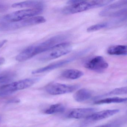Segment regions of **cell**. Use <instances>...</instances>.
Returning <instances> with one entry per match:
<instances>
[{"label":"cell","instance_id":"obj_1","mask_svg":"<svg viewBox=\"0 0 127 127\" xmlns=\"http://www.w3.org/2000/svg\"><path fill=\"white\" fill-rule=\"evenodd\" d=\"M66 35L61 34L53 36L49 39L36 45L30 46L29 49L32 57L37 55L46 52L55 45H57L67 38Z\"/></svg>","mask_w":127,"mask_h":127},{"label":"cell","instance_id":"obj_2","mask_svg":"<svg viewBox=\"0 0 127 127\" xmlns=\"http://www.w3.org/2000/svg\"><path fill=\"white\" fill-rule=\"evenodd\" d=\"M72 48L70 43L62 42L53 47L38 59L42 61H47L58 58L69 53L72 51Z\"/></svg>","mask_w":127,"mask_h":127},{"label":"cell","instance_id":"obj_3","mask_svg":"<svg viewBox=\"0 0 127 127\" xmlns=\"http://www.w3.org/2000/svg\"><path fill=\"white\" fill-rule=\"evenodd\" d=\"M127 0H120L112 3L100 12L99 15L102 17L121 18L126 17Z\"/></svg>","mask_w":127,"mask_h":127},{"label":"cell","instance_id":"obj_4","mask_svg":"<svg viewBox=\"0 0 127 127\" xmlns=\"http://www.w3.org/2000/svg\"><path fill=\"white\" fill-rule=\"evenodd\" d=\"M43 11V8H35L17 11L8 14L3 17L4 20L9 23L17 22L40 14Z\"/></svg>","mask_w":127,"mask_h":127},{"label":"cell","instance_id":"obj_5","mask_svg":"<svg viewBox=\"0 0 127 127\" xmlns=\"http://www.w3.org/2000/svg\"><path fill=\"white\" fill-rule=\"evenodd\" d=\"M46 21V20L43 17L37 16L17 22L3 24L0 26V30H13L43 23Z\"/></svg>","mask_w":127,"mask_h":127},{"label":"cell","instance_id":"obj_6","mask_svg":"<svg viewBox=\"0 0 127 127\" xmlns=\"http://www.w3.org/2000/svg\"><path fill=\"white\" fill-rule=\"evenodd\" d=\"M90 50V49L89 48H87V49L82 50L76 53L75 55L68 58L56 62L55 63L50 64L44 67H41L37 69L33 70L32 72V74H35L42 73L51 71L55 69L59 68L78 59L83 55L86 54L88 52H89Z\"/></svg>","mask_w":127,"mask_h":127},{"label":"cell","instance_id":"obj_7","mask_svg":"<svg viewBox=\"0 0 127 127\" xmlns=\"http://www.w3.org/2000/svg\"><path fill=\"white\" fill-rule=\"evenodd\" d=\"M39 80V78H34L20 80L2 86L0 87V91L13 93V92L15 91L24 90L30 87L37 82Z\"/></svg>","mask_w":127,"mask_h":127},{"label":"cell","instance_id":"obj_8","mask_svg":"<svg viewBox=\"0 0 127 127\" xmlns=\"http://www.w3.org/2000/svg\"><path fill=\"white\" fill-rule=\"evenodd\" d=\"M84 66L90 70L100 73L108 67V64L103 57L98 56L87 60L84 64Z\"/></svg>","mask_w":127,"mask_h":127},{"label":"cell","instance_id":"obj_9","mask_svg":"<svg viewBox=\"0 0 127 127\" xmlns=\"http://www.w3.org/2000/svg\"><path fill=\"white\" fill-rule=\"evenodd\" d=\"M78 85H68L60 83L50 84L46 87V90L49 94L59 95L72 93L79 88Z\"/></svg>","mask_w":127,"mask_h":127},{"label":"cell","instance_id":"obj_10","mask_svg":"<svg viewBox=\"0 0 127 127\" xmlns=\"http://www.w3.org/2000/svg\"><path fill=\"white\" fill-rule=\"evenodd\" d=\"M90 9H92L90 1L78 0L75 3L64 7L62 10V12L64 14L67 15L77 14Z\"/></svg>","mask_w":127,"mask_h":127},{"label":"cell","instance_id":"obj_11","mask_svg":"<svg viewBox=\"0 0 127 127\" xmlns=\"http://www.w3.org/2000/svg\"><path fill=\"white\" fill-rule=\"evenodd\" d=\"M96 110L93 108H75L70 110L67 115L69 118L74 119H81L87 118L91 114L95 113Z\"/></svg>","mask_w":127,"mask_h":127},{"label":"cell","instance_id":"obj_12","mask_svg":"<svg viewBox=\"0 0 127 127\" xmlns=\"http://www.w3.org/2000/svg\"><path fill=\"white\" fill-rule=\"evenodd\" d=\"M119 111L120 110L119 109L105 110L99 112H95L88 117L87 119L91 121H98L112 116Z\"/></svg>","mask_w":127,"mask_h":127},{"label":"cell","instance_id":"obj_13","mask_svg":"<svg viewBox=\"0 0 127 127\" xmlns=\"http://www.w3.org/2000/svg\"><path fill=\"white\" fill-rule=\"evenodd\" d=\"M12 8H44V4L40 1L37 0H29L14 3L12 5Z\"/></svg>","mask_w":127,"mask_h":127},{"label":"cell","instance_id":"obj_14","mask_svg":"<svg viewBox=\"0 0 127 127\" xmlns=\"http://www.w3.org/2000/svg\"><path fill=\"white\" fill-rule=\"evenodd\" d=\"M92 96L91 91L86 88H82L76 91L73 95V98L76 101L82 102L90 99Z\"/></svg>","mask_w":127,"mask_h":127},{"label":"cell","instance_id":"obj_15","mask_svg":"<svg viewBox=\"0 0 127 127\" xmlns=\"http://www.w3.org/2000/svg\"><path fill=\"white\" fill-rule=\"evenodd\" d=\"M84 73L82 71L76 69H68L64 70L61 74L62 76L67 79H78L84 75Z\"/></svg>","mask_w":127,"mask_h":127},{"label":"cell","instance_id":"obj_16","mask_svg":"<svg viewBox=\"0 0 127 127\" xmlns=\"http://www.w3.org/2000/svg\"><path fill=\"white\" fill-rule=\"evenodd\" d=\"M107 53L111 55H126L127 46L125 45H120L111 46L107 50Z\"/></svg>","mask_w":127,"mask_h":127},{"label":"cell","instance_id":"obj_17","mask_svg":"<svg viewBox=\"0 0 127 127\" xmlns=\"http://www.w3.org/2000/svg\"><path fill=\"white\" fill-rule=\"evenodd\" d=\"M127 98H120L118 97H110L106 98L103 99H100L95 101L94 102L95 104H108L111 103H120L126 102Z\"/></svg>","mask_w":127,"mask_h":127},{"label":"cell","instance_id":"obj_18","mask_svg":"<svg viewBox=\"0 0 127 127\" xmlns=\"http://www.w3.org/2000/svg\"><path fill=\"white\" fill-rule=\"evenodd\" d=\"M64 105L61 103H58L52 105L49 108L46 109L44 112L47 114H54L58 113H62L65 110Z\"/></svg>","mask_w":127,"mask_h":127},{"label":"cell","instance_id":"obj_19","mask_svg":"<svg viewBox=\"0 0 127 127\" xmlns=\"http://www.w3.org/2000/svg\"><path fill=\"white\" fill-rule=\"evenodd\" d=\"M16 76L15 73L7 72L0 75V84H7L14 80Z\"/></svg>","mask_w":127,"mask_h":127},{"label":"cell","instance_id":"obj_20","mask_svg":"<svg viewBox=\"0 0 127 127\" xmlns=\"http://www.w3.org/2000/svg\"><path fill=\"white\" fill-rule=\"evenodd\" d=\"M111 24V23L103 22V23L93 25V26L90 27L87 29V31L88 32H96V31L102 29L107 28Z\"/></svg>","mask_w":127,"mask_h":127},{"label":"cell","instance_id":"obj_21","mask_svg":"<svg viewBox=\"0 0 127 127\" xmlns=\"http://www.w3.org/2000/svg\"><path fill=\"white\" fill-rule=\"evenodd\" d=\"M127 94V87H122L115 88L113 90L105 94V96L113 95H121Z\"/></svg>","mask_w":127,"mask_h":127},{"label":"cell","instance_id":"obj_22","mask_svg":"<svg viewBox=\"0 0 127 127\" xmlns=\"http://www.w3.org/2000/svg\"><path fill=\"white\" fill-rule=\"evenodd\" d=\"M113 2L112 0H93L91 1V2L92 9H94L107 5Z\"/></svg>","mask_w":127,"mask_h":127},{"label":"cell","instance_id":"obj_23","mask_svg":"<svg viewBox=\"0 0 127 127\" xmlns=\"http://www.w3.org/2000/svg\"><path fill=\"white\" fill-rule=\"evenodd\" d=\"M122 125V123L119 121L113 122L110 123L104 124L96 126L95 127H120Z\"/></svg>","mask_w":127,"mask_h":127},{"label":"cell","instance_id":"obj_24","mask_svg":"<svg viewBox=\"0 0 127 127\" xmlns=\"http://www.w3.org/2000/svg\"><path fill=\"white\" fill-rule=\"evenodd\" d=\"M12 93L10 92H6V91H0V96H5L8 95L12 94Z\"/></svg>","mask_w":127,"mask_h":127},{"label":"cell","instance_id":"obj_25","mask_svg":"<svg viewBox=\"0 0 127 127\" xmlns=\"http://www.w3.org/2000/svg\"><path fill=\"white\" fill-rule=\"evenodd\" d=\"M20 102V99H12L8 102L9 103H19Z\"/></svg>","mask_w":127,"mask_h":127},{"label":"cell","instance_id":"obj_26","mask_svg":"<svg viewBox=\"0 0 127 127\" xmlns=\"http://www.w3.org/2000/svg\"><path fill=\"white\" fill-rule=\"evenodd\" d=\"M5 59L3 57H0V65H2L5 62Z\"/></svg>","mask_w":127,"mask_h":127},{"label":"cell","instance_id":"obj_27","mask_svg":"<svg viewBox=\"0 0 127 127\" xmlns=\"http://www.w3.org/2000/svg\"><path fill=\"white\" fill-rule=\"evenodd\" d=\"M7 41L6 40H4L0 42V48L2 47L5 43H6Z\"/></svg>","mask_w":127,"mask_h":127},{"label":"cell","instance_id":"obj_28","mask_svg":"<svg viewBox=\"0 0 127 127\" xmlns=\"http://www.w3.org/2000/svg\"><path fill=\"white\" fill-rule=\"evenodd\" d=\"M0 119H1V118H0Z\"/></svg>","mask_w":127,"mask_h":127}]
</instances>
